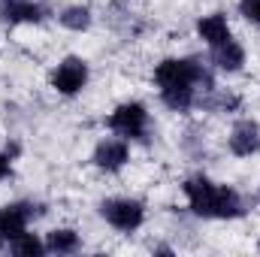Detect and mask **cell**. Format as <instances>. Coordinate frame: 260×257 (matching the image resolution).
<instances>
[{"label": "cell", "instance_id": "cell-1", "mask_svg": "<svg viewBox=\"0 0 260 257\" xmlns=\"http://www.w3.org/2000/svg\"><path fill=\"white\" fill-rule=\"evenodd\" d=\"M185 197L191 212L200 218H239L245 215V200L227 185H215L206 176H191L185 182Z\"/></svg>", "mask_w": 260, "mask_h": 257}, {"label": "cell", "instance_id": "cell-2", "mask_svg": "<svg viewBox=\"0 0 260 257\" xmlns=\"http://www.w3.org/2000/svg\"><path fill=\"white\" fill-rule=\"evenodd\" d=\"M154 82L160 85H176V82H188V85H206V91H212V79L194 58H167L154 67Z\"/></svg>", "mask_w": 260, "mask_h": 257}, {"label": "cell", "instance_id": "cell-3", "mask_svg": "<svg viewBox=\"0 0 260 257\" xmlns=\"http://www.w3.org/2000/svg\"><path fill=\"white\" fill-rule=\"evenodd\" d=\"M100 215L121 233H133L142 227L145 221V209L139 200H130V197H115V200H106L100 206Z\"/></svg>", "mask_w": 260, "mask_h": 257}, {"label": "cell", "instance_id": "cell-4", "mask_svg": "<svg viewBox=\"0 0 260 257\" xmlns=\"http://www.w3.org/2000/svg\"><path fill=\"white\" fill-rule=\"evenodd\" d=\"M148 127V112L142 103H121L109 115V130H115L121 139H145Z\"/></svg>", "mask_w": 260, "mask_h": 257}, {"label": "cell", "instance_id": "cell-5", "mask_svg": "<svg viewBox=\"0 0 260 257\" xmlns=\"http://www.w3.org/2000/svg\"><path fill=\"white\" fill-rule=\"evenodd\" d=\"M85 85H88V64L82 58H76V55L73 58H64L61 64L52 70V88L58 94H64V97L79 94Z\"/></svg>", "mask_w": 260, "mask_h": 257}, {"label": "cell", "instance_id": "cell-6", "mask_svg": "<svg viewBox=\"0 0 260 257\" xmlns=\"http://www.w3.org/2000/svg\"><path fill=\"white\" fill-rule=\"evenodd\" d=\"M30 218H34V206L30 203H9V206H3L0 209V242H9L18 233H24Z\"/></svg>", "mask_w": 260, "mask_h": 257}, {"label": "cell", "instance_id": "cell-7", "mask_svg": "<svg viewBox=\"0 0 260 257\" xmlns=\"http://www.w3.org/2000/svg\"><path fill=\"white\" fill-rule=\"evenodd\" d=\"M227 145H230V151L236 154V157H251V154H257L260 151V127L257 121H236V127L230 130V136H227Z\"/></svg>", "mask_w": 260, "mask_h": 257}, {"label": "cell", "instance_id": "cell-8", "mask_svg": "<svg viewBox=\"0 0 260 257\" xmlns=\"http://www.w3.org/2000/svg\"><path fill=\"white\" fill-rule=\"evenodd\" d=\"M0 18L6 24H40L46 9L34 0H0Z\"/></svg>", "mask_w": 260, "mask_h": 257}, {"label": "cell", "instance_id": "cell-9", "mask_svg": "<svg viewBox=\"0 0 260 257\" xmlns=\"http://www.w3.org/2000/svg\"><path fill=\"white\" fill-rule=\"evenodd\" d=\"M130 151L124 139H103L97 148H94V167L106 170V173H118L124 164H127Z\"/></svg>", "mask_w": 260, "mask_h": 257}, {"label": "cell", "instance_id": "cell-10", "mask_svg": "<svg viewBox=\"0 0 260 257\" xmlns=\"http://www.w3.org/2000/svg\"><path fill=\"white\" fill-rule=\"evenodd\" d=\"M197 34H200V40H203L209 49H215V46H224V43H230V40H233V34H230V24H227V18H224L221 12L203 15V18L197 21Z\"/></svg>", "mask_w": 260, "mask_h": 257}, {"label": "cell", "instance_id": "cell-11", "mask_svg": "<svg viewBox=\"0 0 260 257\" xmlns=\"http://www.w3.org/2000/svg\"><path fill=\"white\" fill-rule=\"evenodd\" d=\"M160 97L170 109L176 112H188L197 100V85H188V82H176V85H160Z\"/></svg>", "mask_w": 260, "mask_h": 257}, {"label": "cell", "instance_id": "cell-12", "mask_svg": "<svg viewBox=\"0 0 260 257\" xmlns=\"http://www.w3.org/2000/svg\"><path fill=\"white\" fill-rule=\"evenodd\" d=\"M212 61H215L218 70H224V73H236V70H242V64H245V49L236 40H230V43L212 49Z\"/></svg>", "mask_w": 260, "mask_h": 257}, {"label": "cell", "instance_id": "cell-13", "mask_svg": "<svg viewBox=\"0 0 260 257\" xmlns=\"http://www.w3.org/2000/svg\"><path fill=\"white\" fill-rule=\"evenodd\" d=\"M79 245H82V239H79V233L70 230V227L52 230V233L46 236V251H52V254H73V251H79Z\"/></svg>", "mask_w": 260, "mask_h": 257}, {"label": "cell", "instance_id": "cell-14", "mask_svg": "<svg viewBox=\"0 0 260 257\" xmlns=\"http://www.w3.org/2000/svg\"><path fill=\"white\" fill-rule=\"evenodd\" d=\"M6 248L12 251V254H18V257H40L43 251H46V242H40L34 233H18L15 239H9L6 242Z\"/></svg>", "mask_w": 260, "mask_h": 257}, {"label": "cell", "instance_id": "cell-15", "mask_svg": "<svg viewBox=\"0 0 260 257\" xmlns=\"http://www.w3.org/2000/svg\"><path fill=\"white\" fill-rule=\"evenodd\" d=\"M58 21L64 24L67 30H88L91 27V9L88 6H67L64 12L58 15Z\"/></svg>", "mask_w": 260, "mask_h": 257}, {"label": "cell", "instance_id": "cell-16", "mask_svg": "<svg viewBox=\"0 0 260 257\" xmlns=\"http://www.w3.org/2000/svg\"><path fill=\"white\" fill-rule=\"evenodd\" d=\"M239 12L251 24H260V0H239Z\"/></svg>", "mask_w": 260, "mask_h": 257}, {"label": "cell", "instance_id": "cell-17", "mask_svg": "<svg viewBox=\"0 0 260 257\" xmlns=\"http://www.w3.org/2000/svg\"><path fill=\"white\" fill-rule=\"evenodd\" d=\"M12 176V157L9 154H0V182Z\"/></svg>", "mask_w": 260, "mask_h": 257}, {"label": "cell", "instance_id": "cell-18", "mask_svg": "<svg viewBox=\"0 0 260 257\" xmlns=\"http://www.w3.org/2000/svg\"><path fill=\"white\" fill-rule=\"evenodd\" d=\"M257 248H260V242H257Z\"/></svg>", "mask_w": 260, "mask_h": 257}]
</instances>
